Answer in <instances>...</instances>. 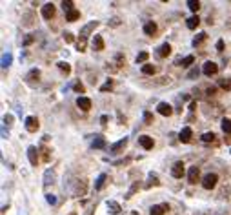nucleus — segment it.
Masks as SVG:
<instances>
[{
	"mask_svg": "<svg viewBox=\"0 0 231 215\" xmlns=\"http://www.w3.org/2000/svg\"><path fill=\"white\" fill-rule=\"evenodd\" d=\"M217 182H219V175H217V173H206V175H204V179H202V186H204L206 190L215 188Z\"/></svg>",
	"mask_w": 231,
	"mask_h": 215,
	"instance_id": "obj_1",
	"label": "nucleus"
},
{
	"mask_svg": "<svg viewBox=\"0 0 231 215\" xmlns=\"http://www.w3.org/2000/svg\"><path fill=\"white\" fill-rule=\"evenodd\" d=\"M217 71H219V66L215 64L213 60H208V62H204V66H202V73H204V75H208V77L215 75Z\"/></svg>",
	"mask_w": 231,
	"mask_h": 215,
	"instance_id": "obj_2",
	"label": "nucleus"
},
{
	"mask_svg": "<svg viewBox=\"0 0 231 215\" xmlns=\"http://www.w3.org/2000/svg\"><path fill=\"white\" fill-rule=\"evenodd\" d=\"M138 144H140L144 150H153L155 140H153V137H149V135H140V137H138Z\"/></svg>",
	"mask_w": 231,
	"mask_h": 215,
	"instance_id": "obj_3",
	"label": "nucleus"
},
{
	"mask_svg": "<svg viewBox=\"0 0 231 215\" xmlns=\"http://www.w3.org/2000/svg\"><path fill=\"white\" fill-rule=\"evenodd\" d=\"M126 146H127V137H124V139H120L118 142H115V144H111V146H109V153L116 155V153H120V151L124 150Z\"/></svg>",
	"mask_w": 231,
	"mask_h": 215,
	"instance_id": "obj_4",
	"label": "nucleus"
},
{
	"mask_svg": "<svg viewBox=\"0 0 231 215\" xmlns=\"http://www.w3.org/2000/svg\"><path fill=\"white\" fill-rule=\"evenodd\" d=\"M42 17L46 18V20H51L53 17H55V6H53L51 2L42 6Z\"/></svg>",
	"mask_w": 231,
	"mask_h": 215,
	"instance_id": "obj_5",
	"label": "nucleus"
},
{
	"mask_svg": "<svg viewBox=\"0 0 231 215\" xmlns=\"http://www.w3.org/2000/svg\"><path fill=\"white\" fill-rule=\"evenodd\" d=\"M95 28H98V22H96V20L89 22V24H86L84 28L80 29V37H82V38H87V37H89V33L95 31Z\"/></svg>",
	"mask_w": 231,
	"mask_h": 215,
	"instance_id": "obj_6",
	"label": "nucleus"
},
{
	"mask_svg": "<svg viewBox=\"0 0 231 215\" xmlns=\"http://www.w3.org/2000/svg\"><path fill=\"white\" fill-rule=\"evenodd\" d=\"M157 111L160 115H164V117H169V115L173 113V108H171V104H168V102H158Z\"/></svg>",
	"mask_w": 231,
	"mask_h": 215,
	"instance_id": "obj_7",
	"label": "nucleus"
},
{
	"mask_svg": "<svg viewBox=\"0 0 231 215\" xmlns=\"http://www.w3.org/2000/svg\"><path fill=\"white\" fill-rule=\"evenodd\" d=\"M24 124H26V129H27L29 133H35V131L38 129V120L35 117H26V122H24Z\"/></svg>",
	"mask_w": 231,
	"mask_h": 215,
	"instance_id": "obj_8",
	"label": "nucleus"
},
{
	"mask_svg": "<svg viewBox=\"0 0 231 215\" xmlns=\"http://www.w3.org/2000/svg\"><path fill=\"white\" fill-rule=\"evenodd\" d=\"M199 177H200L199 166H191V168H189V172H188V181L191 184H195L197 181H199Z\"/></svg>",
	"mask_w": 231,
	"mask_h": 215,
	"instance_id": "obj_9",
	"label": "nucleus"
},
{
	"mask_svg": "<svg viewBox=\"0 0 231 215\" xmlns=\"http://www.w3.org/2000/svg\"><path fill=\"white\" fill-rule=\"evenodd\" d=\"M76 106L80 108L82 111H89V109H91V100L87 97H82V95H80V97L76 98Z\"/></svg>",
	"mask_w": 231,
	"mask_h": 215,
	"instance_id": "obj_10",
	"label": "nucleus"
},
{
	"mask_svg": "<svg viewBox=\"0 0 231 215\" xmlns=\"http://www.w3.org/2000/svg\"><path fill=\"white\" fill-rule=\"evenodd\" d=\"M106 206H107V212H109L111 215H118L120 213V210H122L120 204H118L116 201H113V199H111V201H106Z\"/></svg>",
	"mask_w": 231,
	"mask_h": 215,
	"instance_id": "obj_11",
	"label": "nucleus"
},
{
	"mask_svg": "<svg viewBox=\"0 0 231 215\" xmlns=\"http://www.w3.org/2000/svg\"><path fill=\"white\" fill-rule=\"evenodd\" d=\"M27 159L31 162V166H37V164H38V151H37L35 146H29V148H27Z\"/></svg>",
	"mask_w": 231,
	"mask_h": 215,
	"instance_id": "obj_12",
	"label": "nucleus"
},
{
	"mask_svg": "<svg viewBox=\"0 0 231 215\" xmlns=\"http://www.w3.org/2000/svg\"><path fill=\"white\" fill-rule=\"evenodd\" d=\"M171 175L175 179H182V175H184V164L182 162H175L173 168H171Z\"/></svg>",
	"mask_w": 231,
	"mask_h": 215,
	"instance_id": "obj_13",
	"label": "nucleus"
},
{
	"mask_svg": "<svg viewBox=\"0 0 231 215\" xmlns=\"http://www.w3.org/2000/svg\"><path fill=\"white\" fill-rule=\"evenodd\" d=\"M157 31H158V28H157L155 22H147V24H144V33H146L147 37H155Z\"/></svg>",
	"mask_w": 231,
	"mask_h": 215,
	"instance_id": "obj_14",
	"label": "nucleus"
},
{
	"mask_svg": "<svg viewBox=\"0 0 231 215\" xmlns=\"http://www.w3.org/2000/svg\"><path fill=\"white\" fill-rule=\"evenodd\" d=\"M191 137H193V131H191V128H184L179 133V140H180V142H189V140H191Z\"/></svg>",
	"mask_w": 231,
	"mask_h": 215,
	"instance_id": "obj_15",
	"label": "nucleus"
},
{
	"mask_svg": "<svg viewBox=\"0 0 231 215\" xmlns=\"http://www.w3.org/2000/svg\"><path fill=\"white\" fill-rule=\"evenodd\" d=\"M104 38L100 37V35H95V38H93V49L95 51H104Z\"/></svg>",
	"mask_w": 231,
	"mask_h": 215,
	"instance_id": "obj_16",
	"label": "nucleus"
},
{
	"mask_svg": "<svg viewBox=\"0 0 231 215\" xmlns=\"http://www.w3.org/2000/svg\"><path fill=\"white\" fill-rule=\"evenodd\" d=\"M55 170L53 168H49V170H46V173H44V184L47 186V184H53L55 182Z\"/></svg>",
	"mask_w": 231,
	"mask_h": 215,
	"instance_id": "obj_17",
	"label": "nucleus"
},
{
	"mask_svg": "<svg viewBox=\"0 0 231 215\" xmlns=\"http://www.w3.org/2000/svg\"><path fill=\"white\" fill-rule=\"evenodd\" d=\"M91 146H93L95 150H104V148H106V139L102 137V135H96Z\"/></svg>",
	"mask_w": 231,
	"mask_h": 215,
	"instance_id": "obj_18",
	"label": "nucleus"
},
{
	"mask_svg": "<svg viewBox=\"0 0 231 215\" xmlns=\"http://www.w3.org/2000/svg\"><path fill=\"white\" fill-rule=\"evenodd\" d=\"M158 57H168V55H171V44L169 42H164L160 48H158Z\"/></svg>",
	"mask_w": 231,
	"mask_h": 215,
	"instance_id": "obj_19",
	"label": "nucleus"
},
{
	"mask_svg": "<svg viewBox=\"0 0 231 215\" xmlns=\"http://www.w3.org/2000/svg\"><path fill=\"white\" fill-rule=\"evenodd\" d=\"M199 24H200L199 15H193V17H189L188 22H186V26H188L189 29H197V28H199Z\"/></svg>",
	"mask_w": 231,
	"mask_h": 215,
	"instance_id": "obj_20",
	"label": "nucleus"
},
{
	"mask_svg": "<svg viewBox=\"0 0 231 215\" xmlns=\"http://www.w3.org/2000/svg\"><path fill=\"white\" fill-rule=\"evenodd\" d=\"M106 181H107V175H106V173H100V175L96 177V181H95V190H102Z\"/></svg>",
	"mask_w": 231,
	"mask_h": 215,
	"instance_id": "obj_21",
	"label": "nucleus"
},
{
	"mask_svg": "<svg viewBox=\"0 0 231 215\" xmlns=\"http://www.w3.org/2000/svg\"><path fill=\"white\" fill-rule=\"evenodd\" d=\"M80 18V11L78 9H73V11H69V13H66V20L67 22H75V20H78Z\"/></svg>",
	"mask_w": 231,
	"mask_h": 215,
	"instance_id": "obj_22",
	"label": "nucleus"
},
{
	"mask_svg": "<svg viewBox=\"0 0 231 215\" xmlns=\"http://www.w3.org/2000/svg\"><path fill=\"white\" fill-rule=\"evenodd\" d=\"M38 77H40V69H37V68H35V69H31V71L27 73L26 78H27V82H29V84H33V80H35V78L38 80Z\"/></svg>",
	"mask_w": 231,
	"mask_h": 215,
	"instance_id": "obj_23",
	"label": "nucleus"
},
{
	"mask_svg": "<svg viewBox=\"0 0 231 215\" xmlns=\"http://www.w3.org/2000/svg\"><path fill=\"white\" fill-rule=\"evenodd\" d=\"M142 73H144V75H155V73H157V68L153 64H144L142 66Z\"/></svg>",
	"mask_w": 231,
	"mask_h": 215,
	"instance_id": "obj_24",
	"label": "nucleus"
},
{
	"mask_svg": "<svg viewBox=\"0 0 231 215\" xmlns=\"http://www.w3.org/2000/svg\"><path fill=\"white\" fill-rule=\"evenodd\" d=\"M164 213H166V210L162 208V204H155L149 210V215H164Z\"/></svg>",
	"mask_w": 231,
	"mask_h": 215,
	"instance_id": "obj_25",
	"label": "nucleus"
},
{
	"mask_svg": "<svg viewBox=\"0 0 231 215\" xmlns=\"http://www.w3.org/2000/svg\"><path fill=\"white\" fill-rule=\"evenodd\" d=\"M147 58H149V53L147 51H140L137 55V58H135V62L137 64H144V62H147Z\"/></svg>",
	"mask_w": 231,
	"mask_h": 215,
	"instance_id": "obj_26",
	"label": "nucleus"
},
{
	"mask_svg": "<svg viewBox=\"0 0 231 215\" xmlns=\"http://www.w3.org/2000/svg\"><path fill=\"white\" fill-rule=\"evenodd\" d=\"M57 66H58V69H60L62 73H66V75L71 73V66L67 64V62H62V60H60V62H57Z\"/></svg>",
	"mask_w": 231,
	"mask_h": 215,
	"instance_id": "obj_27",
	"label": "nucleus"
},
{
	"mask_svg": "<svg viewBox=\"0 0 231 215\" xmlns=\"http://www.w3.org/2000/svg\"><path fill=\"white\" fill-rule=\"evenodd\" d=\"M11 60H13L11 53H4V55H2V68H4V69H6V68H9Z\"/></svg>",
	"mask_w": 231,
	"mask_h": 215,
	"instance_id": "obj_28",
	"label": "nucleus"
},
{
	"mask_svg": "<svg viewBox=\"0 0 231 215\" xmlns=\"http://www.w3.org/2000/svg\"><path fill=\"white\" fill-rule=\"evenodd\" d=\"M222 131L224 133H231V118H222Z\"/></svg>",
	"mask_w": 231,
	"mask_h": 215,
	"instance_id": "obj_29",
	"label": "nucleus"
},
{
	"mask_svg": "<svg viewBox=\"0 0 231 215\" xmlns=\"http://www.w3.org/2000/svg\"><path fill=\"white\" fill-rule=\"evenodd\" d=\"M188 8L193 11V13H197V11L200 9V2H199V0H189V2H188Z\"/></svg>",
	"mask_w": 231,
	"mask_h": 215,
	"instance_id": "obj_30",
	"label": "nucleus"
},
{
	"mask_svg": "<svg viewBox=\"0 0 231 215\" xmlns=\"http://www.w3.org/2000/svg\"><path fill=\"white\" fill-rule=\"evenodd\" d=\"M62 8L66 13H69V11H73L75 9V2H71V0H64L62 2Z\"/></svg>",
	"mask_w": 231,
	"mask_h": 215,
	"instance_id": "obj_31",
	"label": "nucleus"
},
{
	"mask_svg": "<svg viewBox=\"0 0 231 215\" xmlns=\"http://www.w3.org/2000/svg\"><path fill=\"white\" fill-rule=\"evenodd\" d=\"M219 84H220L222 89L229 91V89H231V78H220V82H219Z\"/></svg>",
	"mask_w": 231,
	"mask_h": 215,
	"instance_id": "obj_32",
	"label": "nucleus"
},
{
	"mask_svg": "<svg viewBox=\"0 0 231 215\" xmlns=\"http://www.w3.org/2000/svg\"><path fill=\"white\" fill-rule=\"evenodd\" d=\"M193 62H195V57H193V55H188V57L182 58V66H184V68H189Z\"/></svg>",
	"mask_w": 231,
	"mask_h": 215,
	"instance_id": "obj_33",
	"label": "nucleus"
},
{
	"mask_svg": "<svg viewBox=\"0 0 231 215\" xmlns=\"http://www.w3.org/2000/svg\"><path fill=\"white\" fill-rule=\"evenodd\" d=\"M206 37H208L206 33H199V37H195V38H193V46L197 48L200 42H204V40H206Z\"/></svg>",
	"mask_w": 231,
	"mask_h": 215,
	"instance_id": "obj_34",
	"label": "nucleus"
},
{
	"mask_svg": "<svg viewBox=\"0 0 231 215\" xmlns=\"http://www.w3.org/2000/svg\"><path fill=\"white\" fill-rule=\"evenodd\" d=\"M202 140H204V142H213V140H215V133H213V131L204 133V135H202Z\"/></svg>",
	"mask_w": 231,
	"mask_h": 215,
	"instance_id": "obj_35",
	"label": "nucleus"
},
{
	"mask_svg": "<svg viewBox=\"0 0 231 215\" xmlns=\"http://www.w3.org/2000/svg\"><path fill=\"white\" fill-rule=\"evenodd\" d=\"M86 186H87V182L86 181H82V182L76 186V195H84L86 193Z\"/></svg>",
	"mask_w": 231,
	"mask_h": 215,
	"instance_id": "obj_36",
	"label": "nucleus"
},
{
	"mask_svg": "<svg viewBox=\"0 0 231 215\" xmlns=\"http://www.w3.org/2000/svg\"><path fill=\"white\" fill-rule=\"evenodd\" d=\"M33 42H35V35H27V37L22 40V46H24V48H27V46L33 44Z\"/></svg>",
	"mask_w": 231,
	"mask_h": 215,
	"instance_id": "obj_37",
	"label": "nucleus"
},
{
	"mask_svg": "<svg viewBox=\"0 0 231 215\" xmlns=\"http://www.w3.org/2000/svg\"><path fill=\"white\" fill-rule=\"evenodd\" d=\"M73 89L76 91V93H84V91H86V88H84V84H82V82H75Z\"/></svg>",
	"mask_w": 231,
	"mask_h": 215,
	"instance_id": "obj_38",
	"label": "nucleus"
},
{
	"mask_svg": "<svg viewBox=\"0 0 231 215\" xmlns=\"http://www.w3.org/2000/svg\"><path fill=\"white\" fill-rule=\"evenodd\" d=\"M111 88H113V80H111V78H107V82H106L104 86H100V91L104 93V91H109Z\"/></svg>",
	"mask_w": 231,
	"mask_h": 215,
	"instance_id": "obj_39",
	"label": "nucleus"
},
{
	"mask_svg": "<svg viewBox=\"0 0 231 215\" xmlns=\"http://www.w3.org/2000/svg\"><path fill=\"white\" fill-rule=\"evenodd\" d=\"M144 122H146V124H153V122H155V118H153V115H151L149 111H144Z\"/></svg>",
	"mask_w": 231,
	"mask_h": 215,
	"instance_id": "obj_40",
	"label": "nucleus"
},
{
	"mask_svg": "<svg viewBox=\"0 0 231 215\" xmlns=\"http://www.w3.org/2000/svg\"><path fill=\"white\" fill-rule=\"evenodd\" d=\"M199 73H200L199 68H193V69L188 73V77H186V78H197V77H199Z\"/></svg>",
	"mask_w": 231,
	"mask_h": 215,
	"instance_id": "obj_41",
	"label": "nucleus"
},
{
	"mask_svg": "<svg viewBox=\"0 0 231 215\" xmlns=\"http://www.w3.org/2000/svg\"><path fill=\"white\" fill-rule=\"evenodd\" d=\"M107 24H109L111 28H116V26H120L122 22H120V18H118V17H113V18H109V22H107Z\"/></svg>",
	"mask_w": 231,
	"mask_h": 215,
	"instance_id": "obj_42",
	"label": "nucleus"
},
{
	"mask_svg": "<svg viewBox=\"0 0 231 215\" xmlns=\"http://www.w3.org/2000/svg\"><path fill=\"white\" fill-rule=\"evenodd\" d=\"M86 40H87V38H82V37H80V40L76 42V48H78V51H86Z\"/></svg>",
	"mask_w": 231,
	"mask_h": 215,
	"instance_id": "obj_43",
	"label": "nucleus"
},
{
	"mask_svg": "<svg viewBox=\"0 0 231 215\" xmlns=\"http://www.w3.org/2000/svg\"><path fill=\"white\" fill-rule=\"evenodd\" d=\"M46 201H47L49 204H57V197L53 193H46Z\"/></svg>",
	"mask_w": 231,
	"mask_h": 215,
	"instance_id": "obj_44",
	"label": "nucleus"
},
{
	"mask_svg": "<svg viewBox=\"0 0 231 215\" xmlns=\"http://www.w3.org/2000/svg\"><path fill=\"white\" fill-rule=\"evenodd\" d=\"M64 40H66V42H67V44H71V42H73V40H75V38H73V33L66 31V33H64Z\"/></svg>",
	"mask_w": 231,
	"mask_h": 215,
	"instance_id": "obj_45",
	"label": "nucleus"
},
{
	"mask_svg": "<svg viewBox=\"0 0 231 215\" xmlns=\"http://www.w3.org/2000/svg\"><path fill=\"white\" fill-rule=\"evenodd\" d=\"M6 124H7V126L13 124V115H9V113H7V115H4V126H6Z\"/></svg>",
	"mask_w": 231,
	"mask_h": 215,
	"instance_id": "obj_46",
	"label": "nucleus"
},
{
	"mask_svg": "<svg viewBox=\"0 0 231 215\" xmlns=\"http://www.w3.org/2000/svg\"><path fill=\"white\" fill-rule=\"evenodd\" d=\"M217 51H219V53H222V51H224V40H219V42H217Z\"/></svg>",
	"mask_w": 231,
	"mask_h": 215,
	"instance_id": "obj_47",
	"label": "nucleus"
},
{
	"mask_svg": "<svg viewBox=\"0 0 231 215\" xmlns=\"http://www.w3.org/2000/svg\"><path fill=\"white\" fill-rule=\"evenodd\" d=\"M42 157H44V161H46V162L49 161V150H46V148H42Z\"/></svg>",
	"mask_w": 231,
	"mask_h": 215,
	"instance_id": "obj_48",
	"label": "nucleus"
},
{
	"mask_svg": "<svg viewBox=\"0 0 231 215\" xmlns=\"http://www.w3.org/2000/svg\"><path fill=\"white\" fill-rule=\"evenodd\" d=\"M215 93H217V88H215V86H211V88H208V97H213V95H215Z\"/></svg>",
	"mask_w": 231,
	"mask_h": 215,
	"instance_id": "obj_49",
	"label": "nucleus"
},
{
	"mask_svg": "<svg viewBox=\"0 0 231 215\" xmlns=\"http://www.w3.org/2000/svg\"><path fill=\"white\" fill-rule=\"evenodd\" d=\"M9 137V133L6 131V126H2V139H7Z\"/></svg>",
	"mask_w": 231,
	"mask_h": 215,
	"instance_id": "obj_50",
	"label": "nucleus"
},
{
	"mask_svg": "<svg viewBox=\"0 0 231 215\" xmlns=\"http://www.w3.org/2000/svg\"><path fill=\"white\" fill-rule=\"evenodd\" d=\"M100 124H102V126L107 124V115H102V117H100Z\"/></svg>",
	"mask_w": 231,
	"mask_h": 215,
	"instance_id": "obj_51",
	"label": "nucleus"
},
{
	"mask_svg": "<svg viewBox=\"0 0 231 215\" xmlns=\"http://www.w3.org/2000/svg\"><path fill=\"white\" fill-rule=\"evenodd\" d=\"M189 109L195 111V109H197V102H191V104H189Z\"/></svg>",
	"mask_w": 231,
	"mask_h": 215,
	"instance_id": "obj_52",
	"label": "nucleus"
}]
</instances>
